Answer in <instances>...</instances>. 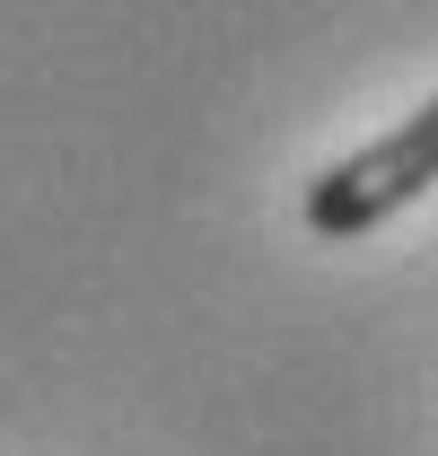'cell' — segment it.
<instances>
[{
  "instance_id": "6da1fadb",
  "label": "cell",
  "mask_w": 438,
  "mask_h": 456,
  "mask_svg": "<svg viewBox=\"0 0 438 456\" xmlns=\"http://www.w3.org/2000/svg\"><path fill=\"white\" fill-rule=\"evenodd\" d=\"M430 184H438V97L412 106L394 132H377L369 150H351L342 167L316 175V184H307V228H316L325 246H351V237L385 228L403 202H421Z\"/></svg>"
}]
</instances>
